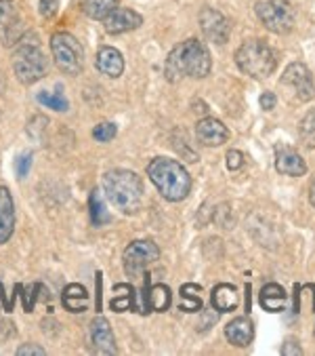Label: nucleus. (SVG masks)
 Wrapping results in <instances>:
<instances>
[{
  "label": "nucleus",
  "instance_id": "15",
  "mask_svg": "<svg viewBox=\"0 0 315 356\" xmlns=\"http://www.w3.org/2000/svg\"><path fill=\"white\" fill-rule=\"evenodd\" d=\"M95 65L101 74L110 76V79H118L124 72V57L118 49L114 47H101L95 59Z\"/></svg>",
  "mask_w": 315,
  "mask_h": 356
},
{
  "label": "nucleus",
  "instance_id": "19",
  "mask_svg": "<svg viewBox=\"0 0 315 356\" xmlns=\"http://www.w3.org/2000/svg\"><path fill=\"white\" fill-rule=\"evenodd\" d=\"M238 289L233 287V284H216V287L212 289V306L216 312H231L238 308Z\"/></svg>",
  "mask_w": 315,
  "mask_h": 356
},
{
  "label": "nucleus",
  "instance_id": "6",
  "mask_svg": "<svg viewBox=\"0 0 315 356\" xmlns=\"http://www.w3.org/2000/svg\"><path fill=\"white\" fill-rule=\"evenodd\" d=\"M49 67V59L44 57V53L40 51L38 42H22L15 51V59H13V70L15 76L22 85H34L40 79H44Z\"/></svg>",
  "mask_w": 315,
  "mask_h": 356
},
{
  "label": "nucleus",
  "instance_id": "22",
  "mask_svg": "<svg viewBox=\"0 0 315 356\" xmlns=\"http://www.w3.org/2000/svg\"><path fill=\"white\" fill-rule=\"evenodd\" d=\"M114 9H118V0H83V11L91 19H105Z\"/></svg>",
  "mask_w": 315,
  "mask_h": 356
},
{
  "label": "nucleus",
  "instance_id": "23",
  "mask_svg": "<svg viewBox=\"0 0 315 356\" xmlns=\"http://www.w3.org/2000/svg\"><path fill=\"white\" fill-rule=\"evenodd\" d=\"M202 289L198 284H183L181 287V298H183V304H181V310L183 312H198V310H204L202 306V298H200Z\"/></svg>",
  "mask_w": 315,
  "mask_h": 356
},
{
  "label": "nucleus",
  "instance_id": "7",
  "mask_svg": "<svg viewBox=\"0 0 315 356\" xmlns=\"http://www.w3.org/2000/svg\"><path fill=\"white\" fill-rule=\"evenodd\" d=\"M255 13L261 24L275 34H288L294 26V9L290 0H257Z\"/></svg>",
  "mask_w": 315,
  "mask_h": 356
},
{
  "label": "nucleus",
  "instance_id": "4",
  "mask_svg": "<svg viewBox=\"0 0 315 356\" xmlns=\"http://www.w3.org/2000/svg\"><path fill=\"white\" fill-rule=\"evenodd\" d=\"M235 63H238V67L246 76L267 79L278 65V57H275V51L265 40L255 38V40H246L238 49V53H235Z\"/></svg>",
  "mask_w": 315,
  "mask_h": 356
},
{
  "label": "nucleus",
  "instance_id": "34",
  "mask_svg": "<svg viewBox=\"0 0 315 356\" xmlns=\"http://www.w3.org/2000/svg\"><path fill=\"white\" fill-rule=\"evenodd\" d=\"M275 104H278V99H275V95H273L271 91H267V93L261 95V108H263V110H273Z\"/></svg>",
  "mask_w": 315,
  "mask_h": 356
},
{
  "label": "nucleus",
  "instance_id": "9",
  "mask_svg": "<svg viewBox=\"0 0 315 356\" xmlns=\"http://www.w3.org/2000/svg\"><path fill=\"white\" fill-rule=\"evenodd\" d=\"M200 28H202V34L206 36V40H210L214 44H225L231 36V22L223 13L210 9V7L200 11Z\"/></svg>",
  "mask_w": 315,
  "mask_h": 356
},
{
  "label": "nucleus",
  "instance_id": "31",
  "mask_svg": "<svg viewBox=\"0 0 315 356\" xmlns=\"http://www.w3.org/2000/svg\"><path fill=\"white\" fill-rule=\"evenodd\" d=\"M32 152H26V154H22L19 159H17V163H15V169H17V175L19 177H26L28 173H30V167H32Z\"/></svg>",
  "mask_w": 315,
  "mask_h": 356
},
{
  "label": "nucleus",
  "instance_id": "32",
  "mask_svg": "<svg viewBox=\"0 0 315 356\" xmlns=\"http://www.w3.org/2000/svg\"><path fill=\"white\" fill-rule=\"evenodd\" d=\"M40 289V284H32V287L28 289V293H22V298H24V308H26V312H32V308H34V304H36V291Z\"/></svg>",
  "mask_w": 315,
  "mask_h": 356
},
{
  "label": "nucleus",
  "instance_id": "17",
  "mask_svg": "<svg viewBox=\"0 0 315 356\" xmlns=\"http://www.w3.org/2000/svg\"><path fill=\"white\" fill-rule=\"evenodd\" d=\"M225 337L233 346H240V348L250 346V341L255 337V325H253V321L248 316H238V318L231 321L225 327Z\"/></svg>",
  "mask_w": 315,
  "mask_h": 356
},
{
  "label": "nucleus",
  "instance_id": "11",
  "mask_svg": "<svg viewBox=\"0 0 315 356\" xmlns=\"http://www.w3.org/2000/svg\"><path fill=\"white\" fill-rule=\"evenodd\" d=\"M89 335H91V346L97 354H118L114 331H112V325L105 316L99 314L91 321Z\"/></svg>",
  "mask_w": 315,
  "mask_h": 356
},
{
  "label": "nucleus",
  "instance_id": "2",
  "mask_svg": "<svg viewBox=\"0 0 315 356\" xmlns=\"http://www.w3.org/2000/svg\"><path fill=\"white\" fill-rule=\"evenodd\" d=\"M147 177L155 186V190L160 192L167 200L179 202L187 198L191 190V177L185 171V167L173 159L158 156L147 165Z\"/></svg>",
  "mask_w": 315,
  "mask_h": 356
},
{
  "label": "nucleus",
  "instance_id": "36",
  "mask_svg": "<svg viewBox=\"0 0 315 356\" xmlns=\"http://www.w3.org/2000/svg\"><path fill=\"white\" fill-rule=\"evenodd\" d=\"M97 310L101 312V272H97Z\"/></svg>",
  "mask_w": 315,
  "mask_h": 356
},
{
  "label": "nucleus",
  "instance_id": "18",
  "mask_svg": "<svg viewBox=\"0 0 315 356\" xmlns=\"http://www.w3.org/2000/svg\"><path fill=\"white\" fill-rule=\"evenodd\" d=\"M171 302H173V296L167 284H153V287L145 284V312H149V310L167 312Z\"/></svg>",
  "mask_w": 315,
  "mask_h": 356
},
{
  "label": "nucleus",
  "instance_id": "28",
  "mask_svg": "<svg viewBox=\"0 0 315 356\" xmlns=\"http://www.w3.org/2000/svg\"><path fill=\"white\" fill-rule=\"evenodd\" d=\"M116 135H118V127L114 122H101L93 129V137L97 141H101V144H108V141H112Z\"/></svg>",
  "mask_w": 315,
  "mask_h": 356
},
{
  "label": "nucleus",
  "instance_id": "27",
  "mask_svg": "<svg viewBox=\"0 0 315 356\" xmlns=\"http://www.w3.org/2000/svg\"><path fill=\"white\" fill-rule=\"evenodd\" d=\"M300 139L307 148H315V112H309L300 122Z\"/></svg>",
  "mask_w": 315,
  "mask_h": 356
},
{
  "label": "nucleus",
  "instance_id": "13",
  "mask_svg": "<svg viewBox=\"0 0 315 356\" xmlns=\"http://www.w3.org/2000/svg\"><path fill=\"white\" fill-rule=\"evenodd\" d=\"M15 230V202L7 186H0V245L9 243Z\"/></svg>",
  "mask_w": 315,
  "mask_h": 356
},
{
  "label": "nucleus",
  "instance_id": "21",
  "mask_svg": "<svg viewBox=\"0 0 315 356\" xmlns=\"http://www.w3.org/2000/svg\"><path fill=\"white\" fill-rule=\"evenodd\" d=\"M63 306L69 310V312H83L87 310L89 306V291L83 287V284H67L63 289Z\"/></svg>",
  "mask_w": 315,
  "mask_h": 356
},
{
  "label": "nucleus",
  "instance_id": "24",
  "mask_svg": "<svg viewBox=\"0 0 315 356\" xmlns=\"http://www.w3.org/2000/svg\"><path fill=\"white\" fill-rule=\"evenodd\" d=\"M116 293L118 298L112 300V310L114 312H124L133 308V287L130 284H116Z\"/></svg>",
  "mask_w": 315,
  "mask_h": 356
},
{
  "label": "nucleus",
  "instance_id": "16",
  "mask_svg": "<svg viewBox=\"0 0 315 356\" xmlns=\"http://www.w3.org/2000/svg\"><path fill=\"white\" fill-rule=\"evenodd\" d=\"M275 169L284 175H292V177H300L307 173V165L300 159V154L292 148H278L275 152Z\"/></svg>",
  "mask_w": 315,
  "mask_h": 356
},
{
  "label": "nucleus",
  "instance_id": "8",
  "mask_svg": "<svg viewBox=\"0 0 315 356\" xmlns=\"http://www.w3.org/2000/svg\"><path fill=\"white\" fill-rule=\"evenodd\" d=\"M158 259H160V249L155 247V243L149 241H135L122 253L124 272L128 276H141L145 268Z\"/></svg>",
  "mask_w": 315,
  "mask_h": 356
},
{
  "label": "nucleus",
  "instance_id": "20",
  "mask_svg": "<svg viewBox=\"0 0 315 356\" xmlns=\"http://www.w3.org/2000/svg\"><path fill=\"white\" fill-rule=\"evenodd\" d=\"M259 302H261L263 310H267V312H282L286 308L288 296H286V291L280 287V284L269 282V284H265V287L261 289Z\"/></svg>",
  "mask_w": 315,
  "mask_h": 356
},
{
  "label": "nucleus",
  "instance_id": "14",
  "mask_svg": "<svg viewBox=\"0 0 315 356\" xmlns=\"http://www.w3.org/2000/svg\"><path fill=\"white\" fill-rule=\"evenodd\" d=\"M196 135H198V139L202 141L204 146L214 148V146L225 144L227 137H229V131H227V127H225L221 120H216V118H202V120L196 124Z\"/></svg>",
  "mask_w": 315,
  "mask_h": 356
},
{
  "label": "nucleus",
  "instance_id": "5",
  "mask_svg": "<svg viewBox=\"0 0 315 356\" xmlns=\"http://www.w3.org/2000/svg\"><path fill=\"white\" fill-rule=\"evenodd\" d=\"M51 53L55 65L61 70L63 74L78 76L85 70V49L76 36L67 32H57L51 36Z\"/></svg>",
  "mask_w": 315,
  "mask_h": 356
},
{
  "label": "nucleus",
  "instance_id": "30",
  "mask_svg": "<svg viewBox=\"0 0 315 356\" xmlns=\"http://www.w3.org/2000/svg\"><path fill=\"white\" fill-rule=\"evenodd\" d=\"M225 159H227V169L229 171H238L244 165V154L240 150H229Z\"/></svg>",
  "mask_w": 315,
  "mask_h": 356
},
{
  "label": "nucleus",
  "instance_id": "25",
  "mask_svg": "<svg viewBox=\"0 0 315 356\" xmlns=\"http://www.w3.org/2000/svg\"><path fill=\"white\" fill-rule=\"evenodd\" d=\"M89 207H91V222H93V226H103V224H108V222H110V213L105 211V204L99 200L97 192H93V194H91V198H89Z\"/></svg>",
  "mask_w": 315,
  "mask_h": 356
},
{
  "label": "nucleus",
  "instance_id": "33",
  "mask_svg": "<svg viewBox=\"0 0 315 356\" xmlns=\"http://www.w3.org/2000/svg\"><path fill=\"white\" fill-rule=\"evenodd\" d=\"M44 356L46 352H44V348H40V346H36V343H24V346H19L17 348V356Z\"/></svg>",
  "mask_w": 315,
  "mask_h": 356
},
{
  "label": "nucleus",
  "instance_id": "12",
  "mask_svg": "<svg viewBox=\"0 0 315 356\" xmlns=\"http://www.w3.org/2000/svg\"><path fill=\"white\" fill-rule=\"evenodd\" d=\"M141 24H143V17L130 9H114L103 19V28L108 34H124V32L137 30Z\"/></svg>",
  "mask_w": 315,
  "mask_h": 356
},
{
  "label": "nucleus",
  "instance_id": "10",
  "mask_svg": "<svg viewBox=\"0 0 315 356\" xmlns=\"http://www.w3.org/2000/svg\"><path fill=\"white\" fill-rule=\"evenodd\" d=\"M282 85H290L296 91V97L300 102H309L315 97V83L309 72V67L303 63H290L282 76Z\"/></svg>",
  "mask_w": 315,
  "mask_h": 356
},
{
  "label": "nucleus",
  "instance_id": "35",
  "mask_svg": "<svg viewBox=\"0 0 315 356\" xmlns=\"http://www.w3.org/2000/svg\"><path fill=\"white\" fill-rule=\"evenodd\" d=\"M282 354H286V356H288V354H296V356H298V354H303V348H298L294 339H288V341L282 346Z\"/></svg>",
  "mask_w": 315,
  "mask_h": 356
},
{
  "label": "nucleus",
  "instance_id": "26",
  "mask_svg": "<svg viewBox=\"0 0 315 356\" xmlns=\"http://www.w3.org/2000/svg\"><path fill=\"white\" fill-rule=\"evenodd\" d=\"M38 102H40L42 106H46V108L55 110V112H65V110L69 108V102L63 97V93H61V91H57V93L42 91V93H38Z\"/></svg>",
  "mask_w": 315,
  "mask_h": 356
},
{
  "label": "nucleus",
  "instance_id": "1",
  "mask_svg": "<svg viewBox=\"0 0 315 356\" xmlns=\"http://www.w3.org/2000/svg\"><path fill=\"white\" fill-rule=\"evenodd\" d=\"M212 59L208 47L198 40L189 38L181 44H177L167 59V79L171 83H177L183 76L189 79H204L210 74Z\"/></svg>",
  "mask_w": 315,
  "mask_h": 356
},
{
  "label": "nucleus",
  "instance_id": "3",
  "mask_svg": "<svg viewBox=\"0 0 315 356\" xmlns=\"http://www.w3.org/2000/svg\"><path fill=\"white\" fill-rule=\"evenodd\" d=\"M103 192L108 200L122 211L124 216H133L139 211L143 200V184L137 173L128 169H112L103 175Z\"/></svg>",
  "mask_w": 315,
  "mask_h": 356
},
{
  "label": "nucleus",
  "instance_id": "29",
  "mask_svg": "<svg viewBox=\"0 0 315 356\" xmlns=\"http://www.w3.org/2000/svg\"><path fill=\"white\" fill-rule=\"evenodd\" d=\"M38 9H40V15L44 19H53L57 15V9H59V0H40Z\"/></svg>",
  "mask_w": 315,
  "mask_h": 356
},
{
  "label": "nucleus",
  "instance_id": "37",
  "mask_svg": "<svg viewBox=\"0 0 315 356\" xmlns=\"http://www.w3.org/2000/svg\"><path fill=\"white\" fill-rule=\"evenodd\" d=\"M309 200H311V204L315 207V177H313V181H311V186H309Z\"/></svg>",
  "mask_w": 315,
  "mask_h": 356
}]
</instances>
